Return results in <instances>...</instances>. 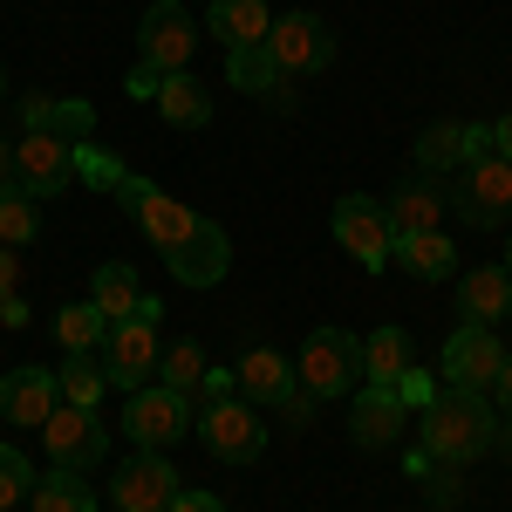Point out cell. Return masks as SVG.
<instances>
[{
  "mask_svg": "<svg viewBox=\"0 0 512 512\" xmlns=\"http://www.w3.org/2000/svg\"><path fill=\"white\" fill-rule=\"evenodd\" d=\"M192 431H198V444H205L219 465H253V458L267 451V417H260V403H246V396L205 403Z\"/></svg>",
  "mask_w": 512,
  "mask_h": 512,
  "instance_id": "cell-4",
  "label": "cell"
},
{
  "mask_svg": "<svg viewBox=\"0 0 512 512\" xmlns=\"http://www.w3.org/2000/svg\"><path fill=\"white\" fill-rule=\"evenodd\" d=\"M41 444H48V458H55L62 472H89V465H103V458H110V424H103L96 410L62 403V410L41 424Z\"/></svg>",
  "mask_w": 512,
  "mask_h": 512,
  "instance_id": "cell-12",
  "label": "cell"
},
{
  "mask_svg": "<svg viewBox=\"0 0 512 512\" xmlns=\"http://www.w3.org/2000/svg\"><path fill=\"white\" fill-rule=\"evenodd\" d=\"M117 198L130 205V219L144 226V239H151L158 253H178V246L198 233V212H192V205H178L171 192H158L151 178H123Z\"/></svg>",
  "mask_w": 512,
  "mask_h": 512,
  "instance_id": "cell-11",
  "label": "cell"
},
{
  "mask_svg": "<svg viewBox=\"0 0 512 512\" xmlns=\"http://www.w3.org/2000/svg\"><path fill=\"white\" fill-rule=\"evenodd\" d=\"M158 383H164V390H178V396H198V383H205V349H198V342H178V349H164Z\"/></svg>",
  "mask_w": 512,
  "mask_h": 512,
  "instance_id": "cell-32",
  "label": "cell"
},
{
  "mask_svg": "<svg viewBox=\"0 0 512 512\" xmlns=\"http://www.w3.org/2000/svg\"><path fill=\"white\" fill-rule=\"evenodd\" d=\"M0 185H14V144L0 137Z\"/></svg>",
  "mask_w": 512,
  "mask_h": 512,
  "instance_id": "cell-41",
  "label": "cell"
},
{
  "mask_svg": "<svg viewBox=\"0 0 512 512\" xmlns=\"http://www.w3.org/2000/svg\"><path fill=\"white\" fill-rule=\"evenodd\" d=\"M55 383H62V403L96 410V403H103V390H110V369H103V355H96V349H69V362L55 369Z\"/></svg>",
  "mask_w": 512,
  "mask_h": 512,
  "instance_id": "cell-27",
  "label": "cell"
},
{
  "mask_svg": "<svg viewBox=\"0 0 512 512\" xmlns=\"http://www.w3.org/2000/svg\"><path fill=\"white\" fill-rule=\"evenodd\" d=\"M28 512H96V492L82 485V472H55L35 478V492H28Z\"/></svg>",
  "mask_w": 512,
  "mask_h": 512,
  "instance_id": "cell-29",
  "label": "cell"
},
{
  "mask_svg": "<svg viewBox=\"0 0 512 512\" xmlns=\"http://www.w3.org/2000/svg\"><path fill=\"white\" fill-rule=\"evenodd\" d=\"M205 7H212V0H205Z\"/></svg>",
  "mask_w": 512,
  "mask_h": 512,
  "instance_id": "cell-45",
  "label": "cell"
},
{
  "mask_svg": "<svg viewBox=\"0 0 512 512\" xmlns=\"http://www.w3.org/2000/svg\"><path fill=\"white\" fill-rule=\"evenodd\" d=\"M21 321H28V301H21V294H7V301H0V328H21Z\"/></svg>",
  "mask_w": 512,
  "mask_h": 512,
  "instance_id": "cell-38",
  "label": "cell"
},
{
  "mask_svg": "<svg viewBox=\"0 0 512 512\" xmlns=\"http://www.w3.org/2000/svg\"><path fill=\"white\" fill-rule=\"evenodd\" d=\"M178 492H185V485L164 465V451H130L117 465V478H110V506L117 512H171Z\"/></svg>",
  "mask_w": 512,
  "mask_h": 512,
  "instance_id": "cell-14",
  "label": "cell"
},
{
  "mask_svg": "<svg viewBox=\"0 0 512 512\" xmlns=\"http://www.w3.org/2000/svg\"><path fill=\"white\" fill-rule=\"evenodd\" d=\"M499 369H506V342H499V328H478V321H458V328L444 335V349H437V383H444V390L492 396Z\"/></svg>",
  "mask_w": 512,
  "mask_h": 512,
  "instance_id": "cell-3",
  "label": "cell"
},
{
  "mask_svg": "<svg viewBox=\"0 0 512 512\" xmlns=\"http://www.w3.org/2000/svg\"><path fill=\"white\" fill-rule=\"evenodd\" d=\"M444 212H451V192L437 185L431 171H424V178H410V185H396V198H390L396 239H410V233H444Z\"/></svg>",
  "mask_w": 512,
  "mask_h": 512,
  "instance_id": "cell-19",
  "label": "cell"
},
{
  "mask_svg": "<svg viewBox=\"0 0 512 512\" xmlns=\"http://www.w3.org/2000/svg\"><path fill=\"white\" fill-rule=\"evenodd\" d=\"M198 424L192 396L164 390V383H144V390L123 396V431H130V451H164Z\"/></svg>",
  "mask_w": 512,
  "mask_h": 512,
  "instance_id": "cell-6",
  "label": "cell"
},
{
  "mask_svg": "<svg viewBox=\"0 0 512 512\" xmlns=\"http://www.w3.org/2000/svg\"><path fill=\"white\" fill-rule=\"evenodd\" d=\"M76 158H82V144L48 137V130H28V137L14 144V185L35 192V198H62L76 185Z\"/></svg>",
  "mask_w": 512,
  "mask_h": 512,
  "instance_id": "cell-10",
  "label": "cell"
},
{
  "mask_svg": "<svg viewBox=\"0 0 512 512\" xmlns=\"http://www.w3.org/2000/svg\"><path fill=\"white\" fill-rule=\"evenodd\" d=\"M0 103H7V69H0Z\"/></svg>",
  "mask_w": 512,
  "mask_h": 512,
  "instance_id": "cell-43",
  "label": "cell"
},
{
  "mask_svg": "<svg viewBox=\"0 0 512 512\" xmlns=\"http://www.w3.org/2000/svg\"><path fill=\"white\" fill-rule=\"evenodd\" d=\"M41 233V212H35V192H21V185H0V246H28Z\"/></svg>",
  "mask_w": 512,
  "mask_h": 512,
  "instance_id": "cell-31",
  "label": "cell"
},
{
  "mask_svg": "<svg viewBox=\"0 0 512 512\" xmlns=\"http://www.w3.org/2000/svg\"><path fill=\"white\" fill-rule=\"evenodd\" d=\"M451 212H458V226H472V233H499V226H512V164L499 158V151L458 164Z\"/></svg>",
  "mask_w": 512,
  "mask_h": 512,
  "instance_id": "cell-2",
  "label": "cell"
},
{
  "mask_svg": "<svg viewBox=\"0 0 512 512\" xmlns=\"http://www.w3.org/2000/svg\"><path fill=\"white\" fill-rule=\"evenodd\" d=\"M458 315L478 321V328L512 321V274H506V260H485V267H472V274L458 280Z\"/></svg>",
  "mask_w": 512,
  "mask_h": 512,
  "instance_id": "cell-18",
  "label": "cell"
},
{
  "mask_svg": "<svg viewBox=\"0 0 512 512\" xmlns=\"http://www.w3.org/2000/svg\"><path fill=\"white\" fill-rule=\"evenodd\" d=\"M410 369H417V362H410V335H403V328H376V335H362V383L396 390Z\"/></svg>",
  "mask_w": 512,
  "mask_h": 512,
  "instance_id": "cell-25",
  "label": "cell"
},
{
  "mask_svg": "<svg viewBox=\"0 0 512 512\" xmlns=\"http://www.w3.org/2000/svg\"><path fill=\"white\" fill-rule=\"evenodd\" d=\"M164 267H171V280H178V287H219V280H226V267H233V239H226V226L198 219V233L185 239L178 253H164Z\"/></svg>",
  "mask_w": 512,
  "mask_h": 512,
  "instance_id": "cell-17",
  "label": "cell"
},
{
  "mask_svg": "<svg viewBox=\"0 0 512 512\" xmlns=\"http://www.w3.org/2000/svg\"><path fill=\"white\" fill-rule=\"evenodd\" d=\"M267 55H274L280 82H301V76H321L335 62V28L321 14H280L274 35H267Z\"/></svg>",
  "mask_w": 512,
  "mask_h": 512,
  "instance_id": "cell-9",
  "label": "cell"
},
{
  "mask_svg": "<svg viewBox=\"0 0 512 512\" xmlns=\"http://www.w3.org/2000/svg\"><path fill=\"white\" fill-rule=\"evenodd\" d=\"M233 383H239V396H246V403L274 410L280 396L301 383V369H294L280 349H246V355H239V369H233Z\"/></svg>",
  "mask_w": 512,
  "mask_h": 512,
  "instance_id": "cell-20",
  "label": "cell"
},
{
  "mask_svg": "<svg viewBox=\"0 0 512 512\" xmlns=\"http://www.w3.org/2000/svg\"><path fill=\"white\" fill-rule=\"evenodd\" d=\"M158 82H164V76H151V69L137 62V69H130V96H158Z\"/></svg>",
  "mask_w": 512,
  "mask_h": 512,
  "instance_id": "cell-39",
  "label": "cell"
},
{
  "mask_svg": "<svg viewBox=\"0 0 512 512\" xmlns=\"http://www.w3.org/2000/svg\"><path fill=\"white\" fill-rule=\"evenodd\" d=\"M89 301L103 308L110 321H123L137 301H144V287H137V267H123V260H103L96 267V280H89Z\"/></svg>",
  "mask_w": 512,
  "mask_h": 512,
  "instance_id": "cell-28",
  "label": "cell"
},
{
  "mask_svg": "<svg viewBox=\"0 0 512 512\" xmlns=\"http://www.w3.org/2000/svg\"><path fill=\"white\" fill-rule=\"evenodd\" d=\"M403 424H410V403H403V390H376V383H362L349 403V437L362 444V451H390L396 437H403Z\"/></svg>",
  "mask_w": 512,
  "mask_h": 512,
  "instance_id": "cell-16",
  "label": "cell"
},
{
  "mask_svg": "<svg viewBox=\"0 0 512 512\" xmlns=\"http://www.w3.org/2000/svg\"><path fill=\"white\" fill-rule=\"evenodd\" d=\"M205 35L226 41V48H253V41L274 35V14H267V0H212L205 7Z\"/></svg>",
  "mask_w": 512,
  "mask_h": 512,
  "instance_id": "cell-22",
  "label": "cell"
},
{
  "mask_svg": "<svg viewBox=\"0 0 512 512\" xmlns=\"http://www.w3.org/2000/svg\"><path fill=\"white\" fill-rule=\"evenodd\" d=\"M151 103H158V117H164V123H178V130H205V123H212V89H205L192 69L164 76Z\"/></svg>",
  "mask_w": 512,
  "mask_h": 512,
  "instance_id": "cell-24",
  "label": "cell"
},
{
  "mask_svg": "<svg viewBox=\"0 0 512 512\" xmlns=\"http://www.w3.org/2000/svg\"><path fill=\"white\" fill-rule=\"evenodd\" d=\"M506 274H512V246H506Z\"/></svg>",
  "mask_w": 512,
  "mask_h": 512,
  "instance_id": "cell-44",
  "label": "cell"
},
{
  "mask_svg": "<svg viewBox=\"0 0 512 512\" xmlns=\"http://www.w3.org/2000/svg\"><path fill=\"white\" fill-rule=\"evenodd\" d=\"M171 512H226V506H219L212 492H178V499H171Z\"/></svg>",
  "mask_w": 512,
  "mask_h": 512,
  "instance_id": "cell-36",
  "label": "cell"
},
{
  "mask_svg": "<svg viewBox=\"0 0 512 512\" xmlns=\"http://www.w3.org/2000/svg\"><path fill=\"white\" fill-rule=\"evenodd\" d=\"M499 451L512 458V417H499Z\"/></svg>",
  "mask_w": 512,
  "mask_h": 512,
  "instance_id": "cell-42",
  "label": "cell"
},
{
  "mask_svg": "<svg viewBox=\"0 0 512 512\" xmlns=\"http://www.w3.org/2000/svg\"><path fill=\"white\" fill-rule=\"evenodd\" d=\"M158 362H164V349H158V321H110V335H103V369H110V383H117L123 396L130 390H144L151 376H158Z\"/></svg>",
  "mask_w": 512,
  "mask_h": 512,
  "instance_id": "cell-13",
  "label": "cell"
},
{
  "mask_svg": "<svg viewBox=\"0 0 512 512\" xmlns=\"http://www.w3.org/2000/svg\"><path fill=\"white\" fill-rule=\"evenodd\" d=\"M301 390L308 396H349L355 383H362V335H349V328H315L308 342H301Z\"/></svg>",
  "mask_w": 512,
  "mask_h": 512,
  "instance_id": "cell-5",
  "label": "cell"
},
{
  "mask_svg": "<svg viewBox=\"0 0 512 512\" xmlns=\"http://www.w3.org/2000/svg\"><path fill=\"white\" fill-rule=\"evenodd\" d=\"M417 437H424V458L437 465H472L499 451V410L478 390H437L431 410H417Z\"/></svg>",
  "mask_w": 512,
  "mask_h": 512,
  "instance_id": "cell-1",
  "label": "cell"
},
{
  "mask_svg": "<svg viewBox=\"0 0 512 512\" xmlns=\"http://www.w3.org/2000/svg\"><path fill=\"white\" fill-rule=\"evenodd\" d=\"M55 410H62V383H55V369H7V376H0V424L41 431Z\"/></svg>",
  "mask_w": 512,
  "mask_h": 512,
  "instance_id": "cell-15",
  "label": "cell"
},
{
  "mask_svg": "<svg viewBox=\"0 0 512 512\" xmlns=\"http://www.w3.org/2000/svg\"><path fill=\"white\" fill-rule=\"evenodd\" d=\"M35 492V465H28V451L21 444H0V512L21 506Z\"/></svg>",
  "mask_w": 512,
  "mask_h": 512,
  "instance_id": "cell-33",
  "label": "cell"
},
{
  "mask_svg": "<svg viewBox=\"0 0 512 512\" xmlns=\"http://www.w3.org/2000/svg\"><path fill=\"white\" fill-rule=\"evenodd\" d=\"M21 123L28 130H48V137H69V144H82L89 130H96V110L82 103V96H21Z\"/></svg>",
  "mask_w": 512,
  "mask_h": 512,
  "instance_id": "cell-23",
  "label": "cell"
},
{
  "mask_svg": "<svg viewBox=\"0 0 512 512\" xmlns=\"http://www.w3.org/2000/svg\"><path fill=\"white\" fill-rule=\"evenodd\" d=\"M192 48H198V21L185 14V0H158V7H144V21H137V62H144L151 76H178V69H192Z\"/></svg>",
  "mask_w": 512,
  "mask_h": 512,
  "instance_id": "cell-8",
  "label": "cell"
},
{
  "mask_svg": "<svg viewBox=\"0 0 512 512\" xmlns=\"http://www.w3.org/2000/svg\"><path fill=\"white\" fill-rule=\"evenodd\" d=\"M492 396H499V410L512 417V355H506V369H499V383H492Z\"/></svg>",
  "mask_w": 512,
  "mask_h": 512,
  "instance_id": "cell-40",
  "label": "cell"
},
{
  "mask_svg": "<svg viewBox=\"0 0 512 512\" xmlns=\"http://www.w3.org/2000/svg\"><path fill=\"white\" fill-rule=\"evenodd\" d=\"M492 151L512 164V110H506V117H492Z\"/></svg>",
  "mask_w": 512,
  "mask_h": 512,
  "instance_id": "cell-37",
  "label": "cell"
},
{
  "mask_svg": "<svg viewBox=\"0 0 512 512\" xmlns=\"http://www.w3.org/2000/svg\"><path fill=\"white\" fill-rule=\"evenodd\" d=\"M335 239H342V253L349 260H362L369 274H383L396 260V226H390V205L383 198H362V192H349V198H335Z\"/></svg>",
  "mask_w": 512,
  "mask_h": 512,
  "instance_id": "cell-7",
  "label": "cell"
},
{
  "mask_svg": "<svg viewBox=\"0 0 512 512\" xmlns=\"http://www.w3.org/2000/svg\"><path fill=\"white\" fill-rule=\"evenodd\" d=\"M390 267H403L410 280H451L458 274V246H451L444 233H410V239H396Z\"/></svg>",
  "mask_w": 512,
  "mask_h": 512,
  "instance_id": "cell-26",
  "label": "cell"
},
{
  "mask_svg": "<svg viewBox=\"0 0 512 512\" xmlns=\"http://www.w3.org/2000/svg\"><path fill=\"white\" fill-rule=\"evenodd\" d=\"M14 287H21V253H14V246H0V301H7Z\"/></svg>",
  "mask_w": 512,
  "mask_h": 512,
  "instance_id": "cell-35",
  "label": "cell"
},
{
  "mask_svg": "<svg viewBox=\"0 0 512 512\" xmlns=\"http://www.w3.org/2000/svg\"><path fill=\"white\" fill-rule=\"evenodd\" d=\"M315 403H321V396H308V390H301V383H294V390L280 396L274 410H280V417H287V424H294V431H308V424H315Z\"/></svg>",
  "mask_w": 512,
  "mask_h": 512,
  "instance_id": "cell-34",
  "label": "cell"
},
{
  "mask_svg": "<svg viewBox=\"0 0 512 512\" xmlns=\"http://www.w3.org/2000/svg\"><path fill=\"white\" fill-rule=\"evenodd\" d=\"M103 335H110V315H103L96 301H69V308L55 315V342H62V349H103Z\"/></svg>",
  "mask_w": 512,
  "mask_h": 512,
  "instance_id": "cell-30",
  "label": "cell"
},
{
  "mask_svg": "<svg viewBox=\"0 0 512 512\" xmlns=\"http://www.w3.org/2000/svg\"><path fill=\"white\" fill-rule=\"evenodd\" d=\"M226 82H233L239 96H267L274 110H287V103H294V96H287L294 82H280L267 41H253V48H226Z\"/></svg>",
  "mask_w": 512,
  "mask_h": 512,
  "instance_id": "cell-21",
  "label": "cell"
}]
</instances>
